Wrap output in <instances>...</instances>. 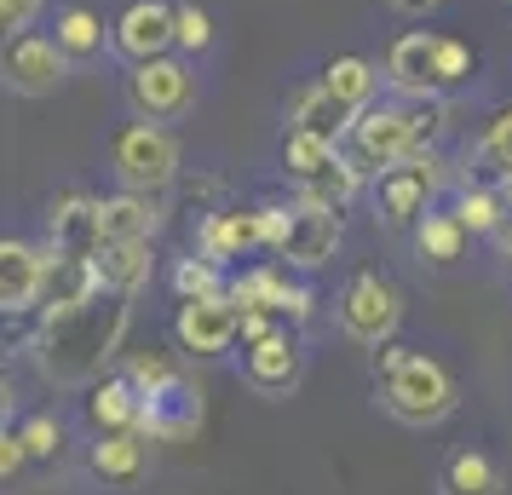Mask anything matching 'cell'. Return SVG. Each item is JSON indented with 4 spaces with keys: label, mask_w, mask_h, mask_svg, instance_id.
Returning a JSON list of instances; mask_svg holds the SVG:
<instances>
[{
    "label": "cell",
    "mask_w": 512,
    "mask_h": 495,
    "mask_svg": "<svg viewBox=\"0 0 512 495\" xmlns=\"http://www.w3.org/2000/svg\"><path fill=\"white\" fill-rule=\"evenodd\" d=\"M127 300L133 294H98L75 311H47V323L35 334V357L47 380L58 386H81V380H98V369L116 357L121 334H127Z\"/></svg>",
    "instance_id": "cell-1"
},
{
    "label": "cell",
    "mask_w": 512,
    "mask_h": 495,
    "mask_svg": "<svg viewBox=\"0 0 512 495\" xmlns=\"http://www.w3.org/2000/svg\"><path fill=\"white\" fill-rule=\"evenodd\" d=\"M380 403H386V415L403 426H438L455 415V403H461V386L455 375L443 369L438 357L426 352H409V346H380Z\"/></svg>",
    "instance_id": "cell-2"
},
{
    "label": "cell",
    "mask_w": 512,
    "mask_h": 495,
    "mask_svg": "<svg viewBox=\"0 0 512 495\" xmlns=\"http://www.w3.org/2000/svg\"><path fill=\"white\" fill-rule=\"evenodd\" d=\"M443 121V104L438 98H403V104H369L363 116L351 121V162L357 167H374V173H386V167L409 162L420 156L432 133H438Z\"/></svg>",
    "instance_id": "cell-3"
},
{
    "label": "cell",
    "mask_w": 512,
    "mask_h": 495,
    "mask_svg": "<svg viewBox=\"0 0 512 495\" xmlns=\"http://www.w3.org/2000/svg\"><path fill=\"white\" fill-rule=\"evenodd\" d=\"M127 380L139 386V432L144 438H185L202 426V392L185 380V369L173 357L150 352L127 363Z\"/></svg>",
    "instance_id": "cell-4"
},
{
    "label": "cell",
    "mask_w": 512,
    "mask_h": 495,
    "mask_svg": "<svg viewBox=\"0 0 512 495\" xmlns=\"http://www.w3.org/2000/svg\"><path fill=\"white\" fill-rule=\"evenodd\" d=\"M110 167H116L121 190H144L156 196L179 179V139L167 133L162 121H133L121 127L116 144H110Z\"/></svg>",
    "instance_id": "cell-5"
},
{
    "label": "cell",
    "mask_w": 512,
    "mask_h": 495,
    "mask_svg": "<svg viewBox=\"0 0 512 495\" xmlns=\"http://www.w3.org/2000/svg\"><path fill=\"white\" fill-rule=\"evenodd\" d=\"M438 185H443V162L432 156V150H420V156H409V162L386 167V173L374 179V213H380V225H392V231L420 225V219L432 213Z\"/></svg>",
    "instance_id": "cell-6"
},
{
    "label": "cell",
    "mask_w": 512,
    "mask_h": 495,
    "mask_svg": "<svg viewBox=\"0 0 512 495\" xmlns=\"http://www.w3.org/2000/svg\"><path fill=\"white\" fill-rule=\"evenodd\" d=\"M403 323V294L397 283H386L380 271H363L351 277L346 294H340V329L357 340V346H386Z\"/></svg>",
    "instance_id": "cell-7"
},
{
    "label": "cell",
    "mask_w": 512,
    "mask_h": 495,
    "mask_svg": "<svg viewBox=\"0 0 512 495\" xmlns=\"http://www.w3.org/2000/svg\"><path fill=\"white\" fill-rule=\"evenodd\" d=\"M127 104L139 110V121H179L196 104V75L179 58L133 64V75H127Z\"/></svg>",
    "instance_id": "cell-8"
},
{
    "label": "cell",
    "mask_w": 512,
    "mask_h": 495,
    "mask_svg": "<svg viewBox=\"0 0 512 495\" xmlns=\"http://www.w3.org/2000/svg\"><path fill=\"white\" fill-rule=\"evenodd\" d=\"M334 254H340V208L294 202L288 208V231L277 242V260L294 265V271H323Z\"/></svg>",
    "instance_id": "cell-9"
},
{
    "label": "cell",
    "mask_w": 512,
    "mask_h": 495,
    "mask_svg": "<svg viewBox=\"0 0 512 495\" xmlns=\"http://www.w3.org/2000/svg\"><path fill=\"white\" fill-rule=\"evenodd\" d=\"M70 52L58 47V41H47V35H12L6 41V87L18 98H47L64 87V75H70Z\"/></svg>",
    "instance_id": "cell-10"
},
{
    "label": "cell",
    "mask_w": 512,
    "mask_h": 495,
    "mask_svg": "<svg viewBox=\"0 0 512 495\" xmlns=\"http://www.w3.org/2000/svg\"><path fill=\"white\" fill-rule=\"evenodd\" d=\"M116 52L127 64H150V58H167V47H179V6L167 0H133L116 18Z\"/></svg>",
    "instance_id": "cell-11"
},
{
    "label": "cell",
    "mask_w": 512,
    "mask_h": 495,
    "mask_svg": "<svg viewBox=\"0 0 512 495\" xmlns=\"http://www.w3.org/2000/svg\"><path fill=\"white\" fill-rule=\"evenodd\" d=\"M173 334L179 346L196 357H219L242 334V306L231 294H208V300H179V317H173Z\"/></svg>",
    "instance_id": "cell-12"
},
{
    "label": "cell",
    "mask_w": 512,
    "mask_h": 495,
    "mask_svg": "<svg viewBox=\"0 0 512 495\" xmlns=\"http://www.w3.org/2000/svg\"><path fill=\"white\" fill-rule=\"evenodd\" d=\"M47 277H52V254H41L35 242H18V236L0 242V306L12 317L47 300Z\"/></svg>",
    "instance_id": "cell-13"
},
{
    "label": "cell",
    "mask_w": 512,
    "mask_h": 495,
    "mask_svg": "<svg viewBox=\"0 0 512 495\" xmlns=\"http://www.w3.org/2000/svg\"><path fill=\"white\" fill-rule=\"evenodd\" d=\"M47 236L58 260H98L104 254V231H98V202L93 196H81V190H64L47 213Z\"/></svg>",
    "instance_id": "cell-14"
},
{
    "label": "cell",
    "mask_w": 512,
    "mask_h": 495,
    "mask_svg": "<svg viewBox=\"0 0 512 495\" xmlns=\"http://www.w3.org/2000/svg\"><path fill=\"white\" fill-rule=\"evenodd\" d=\"M386 87L397 98H438V35H426V29L397 35L386 52Z\"/></svg>",
    "instance_id": "cell-15"
},
{
    "label": "cell",
    "mask_w": 512,
    "mask_h": 495,
    "mask_svg": "<svg viewBox=\"0 0 512 495\" xmlns=\"http://www.w3.org/2000/svg\"><path fill=\"white\" fill-rule=\"evenodd\" d=\"M242 380L254 386L259 398H288L300 386V346L288 340V329L265 334L242 352Z\"/></svg>",
    "instance_id": "cell-16"
},
{
    "label": "cell",
    "mask_w": 512,
    "mask_h": 495,
    "mask_svg": "<svg viewBox=\"0 0 512 495\" xmlns=\"http://www.w3.org/2000/svg\"><path fill=\"white\" fill-rule=\"evenodd\" d=\"M98 231H104V248H110V242H150V236L162 231L156 196H144V190L104 196V202H98Z\"/></svg>",
    "instance_id": "cell-17"
},
{
    "label": "cell",
    "mask_w": 512,
    "mask_h": 495,
    "mask_svg": "<svg viewBox=\"0 0 512 495\" xmlns=\"http://www.w3.org/2000/svg\"><path fill=\"white\" fill-rule=\"evenodd\" d=\"M242 248H265V213H208L196 231V254H208L213 265L236 260Z\"/></svg>",
    "instance_id": "cell-18"
},
{
    "label": "cell",
    "mask_w": 512,
    "mask_h": 495,
    "mask_svg": "<svg viewBox=\"0 0 512 495\" xmlns=\"http://www.w3.org/2000/svg\"><path fill=\"white\" fill-rule=\"evenodd\" d=\"M363 116V110H351L346 98H334L323 87V81H311V87H300V93H294V104H288V121H294V127H305V133H323V139H346L351 133V121Z\"/></svg>",
    "instance_id": "cell-19"
},
{
    "label": "cell",
    "mask_w": 512,
    "mask_h": 495,
    "mask_svg": "<svg viewBox=\"0 0 512 495\" xmlns=\"http://www.w3.org/2000/svg\"><path fill=\"white\" fill-rule=\"evenodd\" d=\"M98 294H104L98 260H58V254H52V277H47V300H41V306L75 311V306H87V300H98Z\"/></svg>",
    "instance_id": "cell-20"
},
{
    "label": "cell",
    "mask_w": 512,
    "mask_h": 495,
    "mask_svg": "<svg viewBox=\"0 0 512 495\" xmlns=\"http://www.w3.org/2000/svg\"><path fill=\"white\" fill-rule=\"evenodd\" d=\"M236 306L248 311V306H265V311H277V317H288V306H294V294H300V283H288V271L282 265H254V271H242L231 288Z\"/></svg>",
    "instance_id": "cell-21"
},
{
    "label": "cell",
    "mask_w": 512,
    "mask_h": 495,
    "mask_svg": "<svg viewBox=\"0 0 512 495\" xmlns=\"http://www.w3.org/2000/svg\"><path fill=\"white\" fill-rule=\"evenodd\" d=\"M98 271H104L110 294H139L150 283V271H156V254H150V242H110L98 254Z\"/></svg>",
    "instance_id": "cell-22"
},
{
    "label": "cell",
    "mask_w": 512,
    "mask_h": 495,
    "mask_svg": "<svg viewBox=\"0 0 512 495\" xmlns=\"http://www.w3.org/2000/svg\"><path fill=\"white\" fill-rule=\"evenodd\" d=\"M443 495H501V467L484 449H455L443 461Z\"/></svg>",
    "instance_id": "cell-23"
},
{
    "label": "cell",
    "mask_w": 512,
    "mask_h": 495,
    "mask_svg": "<svg viewBox=\"0 0 512 495\" xmlns=\"http://www.w3.org/2000/svg\"><path fill=\"white\" fill-rule=\"evenodd\" d=\"M139 386H133V380L127 375H110V380H98L93 386V403H87V409H93V421L104 426V432H127V426H139Z\"/></svg>",
    "instance_id": "cell-24"
},
{
    "label": "cell",
    "mask_w": 512,
    "mask_h": 495,
    "mask_svg": "<svg viewBox=\"0 0 512 495\" xmlns=\"http://www.w3.org/2000/svg\"><path fill=\"white\" fill-rule=\"evenodd\" d=\"M144 438L139 426H127V432H104L93 444V472L98 478H139L144 472Z\"/></svg>",
    "instance_id": "cell-25"
},
{
    "label": "cell",
    "mask_w": 512,
    "mask_h": 495,
    "mask_svg": "<svg viewBox=\"0 0 512 495\" xmlns=\"http://www.w3.org/2000/svg\"><path fill=\"white\" fill-rule=\"evenodd\" d=\"M466 225L455 219V208L449 213H426L415 225V248H420V260H432V265H449V260H461L466 254Z\"/></svg>",
    "instance_id": "cell-26"
},
{
    "label": "cell",
    "mask_w": 512,
    "mask_h": 495,
    "mask_svg": "<svg viewBox=\"0 0 512 495\" xmlns=\"http://www.w3.org/2000/svg\"><path fill=\"white\" fill-rule=\"evenodd\" d=\"M363 190V167L351 162V156H334V162L317 173V179H305L300 185V202H323V208H346L351 196Z\"/></svg>",
    "instance_id": "cell-27"
},
{
    "label": "cell",
    "mask_w": 512,
    "mask_h": 495,
    "mask_svg": "<svg viewBox=\"0 0 512 495\" xmlns=\"http://www.w3.org/2000/svg\"><path fill=\"white\" fill-rule=\"evenodd\" d=\"M323 87L334 98H346L351 110H369L374 104V87H380V75H374L369 58H334L323 70Z\"/></svg>",
    "instance_id": "cell-28"
},
{
    "label": "cell",
    "mask_w": 512,
    "mask_h": 495,
    "mask_svg": "<svg viewBox=\"0 0 512 495\" xmlns=\"http://www.w3.org/2000/svg\"><path fill=\"white\" fill-rule=\"evenodd\" d=\"M334 156H340V144H334V139H323V133H305V127H288L282 162H288V173H294L300 185H305V179H317Z\"/></svg>",
    "instance_id": "cell-29"
},
{
    "label": "cell",
    "mask_w": 512,
    "mask_h": 495,
    "mask_svg": "<svg viewBox=\"0 0 512 495\" xmlns=\"http://www.w3.org/2000/svg\"><path fill=\"white\" fill-rule=\"evenodd\" d=\"M58 47L70 52V58H93V52H104V24H98V12H87V6H64V12H58Z\"/></svg>",
    "instance_id": "cell-30"
},
{
    "label": "cell",
    "mask_w": 512,
    "mask_h": 495,
    "mask_svg": "<svg viewBox=\"0 0 512 495\" xmlns=\"http://www.w3.org/2000/svg\"><path fill=\"white\" fill-rule=\"evenodd\" d=\"M501 208H507V190H484L472 185L455 196V219H461L472 236H495V225H501Z\"/></svg>",
    "instance_id": "cell-31"
},
{
    "label": "cell",
    "mask_w": 512,
    "mask_h": 495,
    "mask_svg": "<svg viewBox=\"0 0 512 495\" xmlns=\"http://www.w3.org/2000/svg\"><path fill=\"white\" fill-rule=\"evenodd\" d=\"M173 288H179V300H208V294H225V283H219V265H213L208 254L179 260V271H173Z\"/></svg>",
    "instance_id": "cell-32"
},
{
    "label": "cell",
    "mask_w": 512,
    "mask_h": 495,
    "mask_svg": "<svg viewBox=\"0 0 512 495\" xmlns=\"http://www.w3.org/2000/svg\"><path fill=\"white\" fill-rule=\"evenodd\" d=\"M466 75H472V47L455 41V35H438V87L449 93V87H461Z\"/></svg>",
    "instance_id": "cell-33"
},
{
    "label": "cell",
    "mask_w": 512,
    "mask_h": 495,
    "mask_svg": "<svg viewBox=\"0 0 512 495\" xmlns=\"http://www.w3.org/2000/svg\"><path fill=\"white\" fill-rule=\"evenodd\" d=\"M478 156L501 167V173H507V185H512V110H501V116L484 127V144H478Z\"/></svg>",
    "instance_id": "cell-34"
},
{
    "label": "cell",
    "mask_w": 512,
    "mask_h": 495,
    "mask_svg": "<svg viewBox=\"0 0 512 495\" xmlns=\"http://www.w3.org/2000/svg\"><path fill=\"white\" fill-rule=\"evenodd\" d=\"M179 47H185L190 58L213 47V18L196 6V0H179Z\"/></svg>",
    "instance_id": "cell-35"
},
{
    "label": "cell",
    "mask_w": 512,
    "mask_h": 495,
    "mask_svg": "<svg viewBox=\"0 0 512 495\" xmlns=\"http://www.w3.org/2000/svg\"><path fill=\"white\" fill-rule=\"evenodd\" d=\"M18 432H24L29 455H41V461H47V455H58V421H52V415H29Z\"/></svg>",
    "instance_id": "cell-36"
},
{
    "label": "cell",
    "mask_w": 512,
    "mask_h": 495,
    "mask_svg": "<svg viewBox=\"0 0 512 495\" xmlns=\"http://www.w3.org/2000/svg\"><path fill=\"white\" fill-rule=\"evenodd\" d=\"M41 6L47 0H0V29L6 35H29V24L41 18Z\"/></svg>",
    "instance_id": "cell-37"
},
{
    "label": "cell",
    "mask_w": 512,
    "mask_h": 495,
    "mask_svg": "<svg viewBox=\"0 0 512 495\" xmlns=\"http://www.w3.org/2000/svg\"><path fill=\"white\" fill-rule=\"evenodd\" d=\"M265 334H277V311L248 306L242 311V346H254V340H265Z\"/></svg>",
    "instance_id": "cell-38"
},
{
    "label": "cell",
    "mask_w": 512,
    "mask_h": 495,
    "mask_svg": "<svg viewBox=\"0 0 512 495\" xmlns=\"http://www.w3.org/2000/svg\"><path fill=\"white\" fill-rule=\"evenodd\" d=\"M24 461H29V444H24V432H12V426H6V432H0V472L12 478V472L24 467Z\"/></svg>",
    "instance_id": "cell-39"
},
{
    "label": "cell",
    "mask_w": 512,
    "mask_h": 495,
    "mask_svg": "<svg viewBox=\"0 0 512 495\" xmlns=\"http://www.w3.org/2000/svg\"><path fill=\"white\" fill-rule=\"evenodd\" d=\"M495 248H501V260H512V185H507V208H501V225H495Z\"/></svg>",
    "instance_id": "cell-40"
},
{
    "label": "cell",
    "mask_w": 512,
    "mask_h": 495,
    "mask_svg": "<svg viewBox=\"0 0 512 495\" xmlns=\"http://www.w3.org/2000/svg\"><path fill=\"white\" fill-rule=\"evenodd\" d=\"M443 0H392V12H403V18H426V12H438Z\"/></svg>",
    "instance_id": "cell-41"
}]
</instances>
